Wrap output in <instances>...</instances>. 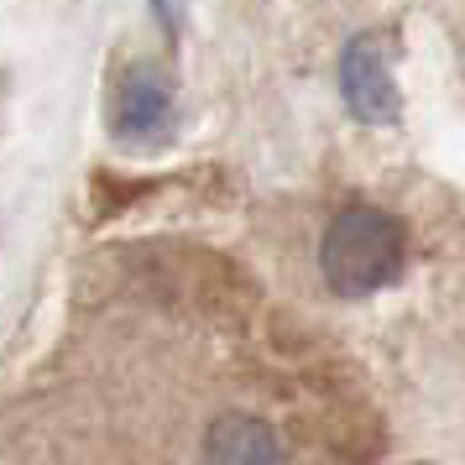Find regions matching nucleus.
Returning <instances> with one entry per match:
<instances>
[{
	"instance_id": "obj_1",
	"label": "nucleus",
	"mask_w": 465,
	"mask_h": 465,
	"mask_svg": "<svg viewBox=\"0 0 465 465\" xmlns=\"http://www.w3.org/2000/svg\"><path fill=\"white\" fill-rule=\"evenodd\" d=\"M408 235L387 210H340L319 241V272L335 298H371L402 277Z\"/></svg>"
},
{
	"instance_id": "obj_2",
	"label": "nucleus",
	"mask_w": 465,
	"mask_h": 465,
	"mask_svg": "<svg viewBox=\"0 0 465 465\" xmlns=\"http://www.w3.org/2000/svg\"><path fill=\"white\" fill-rule=\"evenodd\" d=\"M340 94L361 126H392L398 121V79H392V37L356 32L340 53Z\"/></svg>"
},
{
	"instance_id": "obj_3",
	"label": "nucleus",
	"mask_w": 465,
	"mask_h": 465,
	"mask_svg": "<svg viewBox=\"0 0 465 465\" xmlns=\"http://www.w3.org/2000/svg\"><path fill=\"white\" fill-rule=\"evenodd\" d=\"M173 115H178L173 79L157 64H131L110 100V131L121 142H157L173 131Z\"/></svg>"
},
{
	"instance_id": "obj_4",
	"label": "nucleus",
	"mask_w": 465,
	"mask_h": 465,
	"mask_svg": "<svg viewBox=\"0 0 465 465\" xmlns=\"http://www.w3.org/2000/svg\"><path fill=\"white\" fill-rule=\"evenodd\" d=\"M204 460L220 465H262V460H282V444L262 419L252 413H220L204 434Z\"/></svg>"
},
{
	"instance_id": "obj_5",
	"label": "nucleus",
	"mask_w": 465,
	"mask_h": 465,
	"mask_svg": "<svg viewBox=\"0 0 465 465\" xmlns=\"http://www.w3.org/2000/svg\"><path fill=\"white\" fill-rule=\"evenodd\" d=\"M152 11H157V22L168 37H178V26H183V0H152Z\"/></svg>"
}]
</instances>
